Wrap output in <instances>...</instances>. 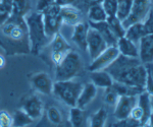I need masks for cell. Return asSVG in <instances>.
<instances>
[{"label":"cell","mask_w":153,"mask_h":127,"mask_svg":"<svg viewBox=\"0 0 153 127\" xmlns=\"http://www.w3.org/2000/svg\"><path fill=\"white\" fill-rule=\"evenodd\" d=\"M88 19L90 23H100L107 19V15L101 3H95L90 6L88 10Z\"/></svg>","instance_id":"484cf974"},{"label":"cell","mask_w":153,"mask_h":127,"mask_svg":"<svg viewBox=\"0 0 153 127\" xmlns=\"http://www.w3.org/2000/svg\"><path fill=\"white\" fill-rule=\"evenodd\" d=\"M83 84L75 80H56L53 84L52 94L66 106L76 107Z\"/></svg>","instance_id":"5b68a950"},{"label":"cell","mask_w":153,"mask_h":127,"mask_svg":"<svg viewBox=\"0 0 153 127\" xmlns=\"http://www.w3.org/2000/svg\"><path fill=\"white\" fill-rule=\"evenodd\" d=\"M22 110H24L28 115L33 119L34 121L41 118L44 111L43 102L41 99L36 95H30L25 98L23 103H22Z\"/></svg>","instance_id":"7c38bea8"},{"label":"cell","mask_w":153,"mask_h":127,"mask_svg":"<svg viewBox=\"0 0 153 127\" xmlns=\"http://www.w3.org/2000/svg\"><path fill=\"white\" fill-rule=\"evenodd\" d=\"M0 127H12V117L7 111H0Z\"/></svg>","instance_id":"d590c367"},{"label":"cell","mask_w":153,"mask_h":127,"mask_svg":"<svg viewBox=\"0 0 153 127\" xmlns=\"http://www.w3.org/2000/svg\"><path fill=\"white\" fill-rule=\"evenodd\" d=\"M96 96H97V87L92 82H87L83 84V89L79 95L76 107L84 110L91 102L94 101Z\"/></svg>","instance_id":"2e32d148"},{"label":"cell","mask_w":153,"mask_h":127,"mask_svg":"<svg viewBox=\"0 0 153 127\" xmlns=\"http://www.w3.org/2000/svg\"><path fill=\"white\" fill-rule=\"evenodd\" d=\"M139 59L143 64L153 62V35H146L139 42Z\"/></svg>","instance_id":"9a60e30c"},{"label":"cell","mask_w":153,"mask_h":127,"mask_svg":"<svg viewBox=\"0 0 153 127\" xmlns=\"http://www.w3.org/2000/svg\"><path fill=\"white\" fill-rule=\"evenodd\" d=\"M5 64H6L5 57H4V56L2 55V54H0V69L5 66Z\"/></svg>","instance_id":"ee69618b"},{"label":"cell","mask_w":153,"mask_h":127,"mask_svg":"<svg viewBox=\"0 0 153 127\" xmlns=\"http://www.w3.org/2000/svg\"><path fill=\"white\" fill-rule=\"evenodd\" d=\"M107 47V44L104 41V39L101 37L100 34L95 29L90 26L87 34V51L91 59H95Z\"/></svg>","instance_id":"30bf717a"},{"label":"cell","mask_w":153,"mask_h":127,"mask_svg":"<svg viewBox=\"0 0 153 127\" xmlns=\"http://www.w3.org/2000/svg\"><path fill=\"white\" fill-rule=\"evenodd\" d=\"M150 10L151 0H133L132 9L129 16L123 21V26H125V29H127L131 24L143 21Z\"/></svg>","instance_id":"52a82bcc"},{"label":"cell","mask_w":153,"mask_h":127,"mask_svg":"<svg viewBox=\"0 0 153 127\" xmlns=\"http://www.w3.org/2000/svg\"><path fill=\"white\" fill-rule=\"evenodd\" d=\"M142 126V123L140 121H137L135 119L128 117L126 119L117 120L115 123H113L111 127H140Z\"/></svg>","instance_id":"836d02e7"},{"label":"cell","mask_w":153,"mask_h":127,"mask_svg":"<svg viewBox=\"0 0 153 127\" xmlns=\"http://www.w3.org/2000/svg\"><path fill=\"white\" fill-rule=\"evenodd\" d=\"M31 85L36 92L42 95H51L52 94L53 84L51 77L46 72H37L33 74L30 79Z\"/></svg>","instance_id":"4fadbf2b"},{"label":"cell","mask_w":153,"mask_h":127,"mask_svg":"<svg viewBox=\"0 0 153 127\" xmlns=\"http://www.w3.org/2000/svg\"><path fill=\"white\" fill-rule=\"evenodd\" d=\"M104 70L111 75L114 81L144 90L147 69L139 58H130L120 54Z\"/></svg>","instance_id":"7a4b0ae2"},{"label":"cell","mask_w":153,"mask_h":127,"mask_svg":"<svg viewBox=\"0 0 153 127\" xmlns=\"http://www.w3.org/2000/svg\"><path fill=\"white\" fill-rule=\"evenodd\" d=\"M60 6L54 4V5L48 7V8H46L45 10L41 12L44 28H45V33L48 38L50 39L55 34L59 33V29L62 24L60 16Z\"/></svg>","instance_id":"8992f818"},{"label":"cell","mask_w":153,"mask_h":127,"mask_svg":"<svg viewBox=\"0 0 153 127\" xmlns=\"http://www.w3.org/2000/svg\"><path fill=\"white\" fill-rule=\"evenodd\" d=\"M101 5H102L103 9H104L107 18L117 16L118 0H102Z\"/></svg>","instance_id":"1f68e13d"},{"label":"cell","mask_w":153,"mask_h":127,"mask_svg":"<svg viewBox=\"0 0 153 127\" xmlns=\"http://www.w3.org/2000/svg\"><path fill=\"white\" fill-rule=\"evenodd\" d=\"M120 55L117 46H109L100 53L95 59L92 60L89 70L90 71H96V70H104L114 61Z\"/></svg>","instance_id":"9c48e42d"},{"label":"cell","mask_w":153,"mask_h":127,"mask_svg":"<svg viewBox=\"0 0 153 127\" xmlns=\"http://www.w3.org/2000/svg\"><path fill=\"white\" fill-rule=\"evenodd\" d=\"M83 70V62L81 56L71 50L60 62L56 65L55 79L56 80H71L81 74Z\"/></svg>","instance_id":"277c9868"},{"label":"cell","mask_w":153,"mask_h":127,"mask_svg":"<svg viewBox=\"0 0 153 127\" xmlns=\"http://www.w3.org/2000/svg\"><path fill=\"white\" fill-rule=\"evenodd\" d=\"M60 16L62 24H68V26H74L81 21V11L74 5L61 7Z\"/></svg>","instance_id":"ac0fdd59"},{"label":"cell","mask_w":153,"mask_h":127,"mask_svg":"<svg viewBox=\"0 0 153 127\" xmlns=\"http://www.w3.org/2000/svg\"><path fill=\"white\" fill-rule=\"evenodd\" d=\"M25 21L28 28L31 53L37 55L48 45L51 39L45 33L41 12L31 10L25 16Z\"/></svg>","instance_id":"3957f363"},{"label":"cell","mask_w":153,"mask_h":127,"mask_svg":"<svg viewBox=\"0 0 153 127\" xmlns=\"http://www.w3.org/2000/svg\"><path fill=\"white\" fill-rule=\"evenodd\" d=\"M11 117H12V127H27L34 122L33 119L22 109L14 111V113L12 114Z\"/></svg>","instance_id":"4316f807"},{"label":"cell","mask_w":153,"mask_h":127,"mask_svg":"<svg viewBox=\"0 0 153 127\" xmlns=\"http://www.w3.org/2000/svg\"><path fill=\"white\" fill-rule=\"evenodd\" d=\"M118 98H120V96H118L117 92L113 90L112 87L105 89L104 95H103V100H104L105 104L109 105V106H115Z\"/></svg>","instance_id":"d6a6232c"},{"label":"cell","mask_w":153,"mask_h":127,"mask_svg":"<svg viewBox=\"0 0 153 127\" xmlns=\"http://www.w3.org/2000/svg\"><path fill=\"white\" fill-rule=\"evenodd\" d=\"M137 105L141 107V109L143 110V113H144V117H143V120H142V125H143V124H145L146 122L149 121L150 116L152 115L149 94H147L145 91L142 92L141 94L138 96Z\"/></svg>","instance_id":"603a6c76"},{"label":"cell","mask_w":153,"mask_h":127,"mask_svg":"<svg viewBox=\"0 0 153 127\" xmlns=\"http://www.w3.org/2000/svg\"><path fill=\"white\" fill-rule=\"evenodd\" d=\"M46 115L50 123L54 124V125H59V124L62 123V115H61V112L56 108V107H49L46 112Z\"/></svg>","instance_id":"4dcf8cb0"},{"label":"cell","mask_w":153,"mask_h":127,"mask_svg":"<svg viewBox=\"0 0 153 127\" xmlns=\"http://www.w3.org/2000/svg\"><path fill=\"white\" fill-rule=\"evenodd\" d=\"M0 2L2 3V5H4L11 12L12 10V4H13V0H0Z\"/></svg>","instance_id":"b9f144b4"},{"label":"cell","mask_w":153,"mask_h":127,"mask_svg":"<svg viewBox=\"0 0 153 127\" xmlns=\"http://www.w3.org/2000/svg\"><path fill=\"white\" fill-rule=\"evenodd\" d=\"M89 28L90 26L88 23L80 21L74 26V31L71 34V41L83 51H87V34Z\"/></svg>","instance_id":"5bb4252c"},{"label":"cell","mask_w":153,"mask_h":127,"mask_svg":"<svg viewBox=\"0 0 153 127\" xmlns=\"http://www.w3.org/2000/svg\"><path fill=\"white\" fill-rule=\"evenodd\" d=\"M117 48L118 49V52H120V55L130 58H139L138 44H135L126 37H122V38L117 39Z\"/></svg>","instance_id":"e0dca14e"},{"label":"cell","mask_w":153,"mask_h":127,"mask_svg":"<svg viewBox=\"0 0 153 127\" xmlns=\"http://www.w3.org/2000/svg\"><path fill=\"white\" fill-rule=\"evenodd\" d=\"M106 23H107L110 31L112 32V34L117 37V39L122 38V37H125L126 29H125V26H123V21H120V19H118L117 16L107 18Z\"/></svg>","instance_id":"f1b7e54d"},{"label":"cell","mask_w":153,"mask_h":127,"mask_svg":"<svg viewBox=\"0 0 153 127\" xmlns=\"http://www.w3.org/2000/svg\"><path fill=\"white\" fill-rule=\"evenodd\" d=\"M78 0H56L55 1V4L60 7L62 6H68V5H74L75 6L76 2Z\"/></svg>","instance_id":"60d3db41"},{"label":"cell","mask_w":153,"mask_h":127,"mask_svg":"<svg viewBox=\"0 0 153 127\" xmlns=\"http://www.w3.org/2000/svg\"><path fill=\"white\" fill-rule=\"evenodd\" d=\"M145 66H146L147 73L152 77V79H153V62L152 63H147V64H145Z\"/></svg>","instance_id":"7bdbcfd3"},{"label":"cell","mask_w":153,"mask_h":127,"mask_svg":"<svg viewBox=\"0 0 153 127\" xmlns=\"http://www.w3.org/2000/svg\"><path fill=\"white\" fill-rule=\"evenodd\" d=\"M48 45L50 46V58L55 65H57L65 57V55L71 51V45L60 33L55 34L51 38Z\"/></svg>","instance_id":"ba28073f"},{"label":"cell","mask_w":153,"mask_h":127,"mask_svg":"<svg viewBox=\"0 0 153 127\" xmlns=\"http://www.w3.org/2000/svg\"><path fill=\"white\" fill-rule=\"evenodd\" d=\"M131 118L135 119L137 121H140L142 123V120H143V117H144V113H143V110L141 109V107L136 105V106L133 108V110L131 111V114L130 116Z\"/></svg>","instance_id":"74e56055"},{"label":"cell","mask_w":153,"mask_h":127,"mask_svg":"<svg viewBox=\"0 0 153 127\" xmlns=\"http://www.w3.org/2000/svg\"><path fill=\"white\" fill-rule=\"evenodd\" d=\"M110 127H111V126H110Z\"/></svg>","instance_id":"c3c4849f"},{"label":"cell","mask_w":153,"mask_h":127,"mask_svg":"<svg viewBox=\"0 0 153 127\" xmlns=\"http://www.w3.org/2000/svg\"><path fill=\"white\" fill-rule=\"evenodd\" d=\"M10 15H11V12L4 5H2V3L0 2V26L10 18Z\"/></svg>","instance_id":"f35d334b"},{"label":"cell","mask_w":153,"mask_h":127,"mask_svg":"<svg viewBox=\"0 0 153 127\" xmlns=\"http://www.w3.org/2000/svg\"><path fill=\"white\" fill-rule=\"evenodd\" d=\"M133 0H118L117 18L120 21H125L129 16L131 9H132Z\"/></svg>","instance_id":"f546056e"},{"label":"cell","mask_w":153,"mask_h":127,"mask_svg":"<svg viewBox=\"0 0 153 127\" xmlns=\"http://www.w3.org/2000/svg\"><path fill=\"white\" fill-rule=\"evenodd\" d=\"M111 87H113V90L117 92V95L120 97V96H139L142 92H144V90L140 89V87L120 84V82H117V81H113Z\"/></svg>","instance_id":"d4e9b609"},{"label":"cell","mask_w":153,"mask_h":127,"mask_svg":"<svg viewBox=\"0 0 153 127\" xmlns=\"http://www.w3.org/2000/svg\"><path fill=\"white\" fill-rule=\"evenodd\" d=\"M0 47L7 56L31 53L28 28L25 18L10 15L0 26Z\"/></svg>","instance_id":"6da1fadb"},{"label":"cell","mask_w":153,"mask_h":127,"mask_svg":"<svg viewBox=\"0 0 153 127\" xmlns=\"http://www.w3.org/2000/svg\"><path fill=\"white\" fill-rule=\"evenodd\" d=\"M144 91L149 94V96H153V79L147 73V79H146V84H145Z\"/></svg>","instance_id":"ab89813d"},{"label":"cell","mask_w":153,"mask_h":127,"mask_svg":"<svg viewBox=\"0 0 153 127\" xmlns=\"http://www.w3.org/2000/svg\"><path fill=\"white\" fill-rule=\"evenodd\" d=\"M145 36H146V33H145L142 21L131 24L130 26H128L126 29L125 37L127 39H129L130 41L134 42L135 44H139L141 39Z\"/></svg>","instance_id":"44dd1931"},{"label":"cell","mask_w":153,"mask_h":127,"mask_svg":"<svg viewBox=\"0 0 153 127\" xmlns=\"http://www.w3.org/2000/svg\"><path fill=\"white\" fill-rule=\"evenodd\" d=\"M56 0H37L36 3V10L39 12H42L43 10H45L46 8L52 6L55 4Z\"/></svg>","instance_id":"8d00e7d4"},{"label":"cell","mask_w":153,"mask_h":127,"mask_svg":"<svg viewBox=\"0 0 153 127\" xmlns=\"http://www.w3.org/2000/svg\"><path fill=\"white\" fill-rule=\"evenodd\" d=\"M32 10L31 0H13L11 15L25 18Z\"/></svg>","instance_id":"cb8c5ba5"},{"label":"cell","mask_w":153,"mask_h":127,"mask_svg":"<svg viewBox=\"0 0 153 127\" xmlns=\"http://www.w3.org/2000/svg\"><path fill=\"white\" fill-rule=\"evenodd\" d=\"M90 79L91 82L95 85L96 87H101V89H107L110 87L113 84V79L106 70H96V71H90Z\"/></svg>","instance_id":"ffe728a7"},{"label":"cell","mask_w":153,"mask_h":127,"mask_svg":"<svg viewBox=\"0 0 153 127\" xmlns=\"http://www.w3.org/2000/svg\"><path fill=\"white\" fill-rule=\"evenodd\" d=\"M140 127H142V126H140Z\"/></svg>","instance_id":"7dc6e473"},{"label":"cell","mask_w":153,"mask_h":127,"mask_svg":"<svg viewBox=\"0 0 153 127\" xmlns=\"http://www.w3.org/2000/svg\"><path fill=\"white\" fill-rule=\"evenodd\" d=\"M70 122L71 127H89V122L85 111L78 107L71 108Z\"/></svg>","instance_id":"7402d4cb"},{"label":"cell","mask_w":153,"mask_h":127,"mask_svg":"<svg viewBox=\"0 0 153 127\" xmlns=\"http://www.w3.org/2000/svg\"><path fill=\"white\" fill-rule=\"evenodd\" d=\"M138 96H120L114 106V117L117 120L126 119L137 105Z\"/></svg>","instance_id":"8fae6325"},{"label":"cell","mask_w":153,"mask_h":127,"mask_svg":"<svg viewBox=\"0 0 153 127\" xmlns=\"http://www.w3.org/2000/svg\"><path fill=\"white\" fill-rule=\"evenodd\" d=\"M107 111L104 108H100L89 118V127H105L107 121Z\"/></svg>","instance_id":"83f0119b"},{"label":"cell","mask_w":153,"mask_h":127,"mask_svg":"<svg viewBox=\"0 0 153 127\" xmlns=\"http://www.w3.org/2000/svg\"><path fill=\"white\" fill-rule=\"evenodd\" d=\"M150 104H151V111L153 114V96H150Z\"/></svg>","instance_id":"f6af8a7d"},{"label":"cell","mask_w":153,"mask_h":127,"mask_svg":"<svg viewBox=\"0 0 153 127\" xmlns=\"http://www.w3.org/2000/svg\"><path fill=\"white\" fill-rule=\"evenodd\" d=\"M142 23L146 35H153V9L149 11V13L147 14V16Z\"/></svg>","instance_id":"e575fe53"},{"label":"cell","mask_w":153,"mask_h":127,"mask_svg":"<svg viewBox=\"0 0 153 127\" xmlns=\"http://www.w3.org/2000/svg\"><path fill=\"white\" fill-rule=\"evenodd\" d=\"M88 23L91 28L95 29V30L100 34L101 37L104 39V41L106 42V44H107L108 47H109V46H117V38L113 35L112 32L110 31L106 21H100V23H90V21H89Z\"/></svg>","instance_id":"d6986e66"},{"label":"cell","mask_w":153,"mask_h":127,"mask_svg":"<svg viewBox=\"0 0 153 127\" xmlns=\"http://www.w3.org/2000/svg\"><path fill=\"white\" fill-rule=\"evenodd\" d=\"M142 127H150V123H149V121L146 122V123H145V124H143Z\"/></svg>","instance_id":"bcb514c9"}]
</instances>
